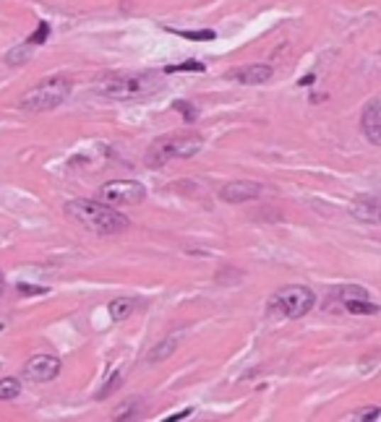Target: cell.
<instances>
[{"mask_svg":"<svg viewBox=\"0 0 381 422\" xmlns=\"http://www.w3.org/2000/svg\"><path fill=\"white\" fill-rule=\"evenodd\" d=\"M71 96V81L63 76H53V79L40 81L37 87H32L21 96L18 107L26 112H50L60 107Z\"/></svg>","mask_w":381,"mask_h":422,"instance_id":"4","label":"cell"},{"mask_svg":"<svg viewBox=\"0 0 381 422\" xmlns=\"http://www.w3.org/2000/svg\"><path fill=\"white\" fill-rule=\"evenodd\" d=\"M340 300L345 305V311L353 313V316H376L381 311L379 305L368 300V289L363 287H342Z\"/></svg>","mask_w":381,"mask_h":422,"instance_id":"8","label":"cell"},{"mask_svg":"<svg viewBox=\"0 0 381 422\" xmlns=\"http://www.w3.org/2000/svg\"><path fill=\"white\" fill-rule=\"evenodd\" d=\"M167 32L178 34V37H183V40H196V42H209L217 37V32H211V29H201V32H186V29H172V26H167Z\"/></svg>","mask_w":381,"mask_h":422,"instance_id":"16","label":"cell"},{"mask_svg":"<svg viewBox=\"0 0 381 422\" xmlns=\"http://www.w3.org/2000/svg\"><path fill=\"white\" fill-rule=\"evenodd\" d=\"M188 414H191V406H186L183 412H178V414H170V417H165V422H178V420H186Z\"/></svg>","mask_w":381,"mask_h":422,"instance_id":"22","label":"cell"},{"mask_svg":"<svg viewBox=\"0 0 381 422\" xmlns=\"http://www.w3.org/2000/svg\"><path fill=\"white\" fill-rule=\"evenodd\" d=\"M261 196V183L253 180H233L219 188V199L225 204H248V201L259 199Z\"/></svg>","mask_w":381,"mask_h":422,"instance_id":"9","label":"cell"},{"mask_svg":"<svg viewBox=\"0 0 381 422\" xmlns=\"http://www.w3.org/2000/svg\"><path fill=\"white\" fill-rule=\"evenodd\" d=\"M133 311H136V300H133V297H115L113 303L107 305V313H110V318L113 321L131 318Z\"/></svg>","mask_w":381,"mask_h":422,"instance_id":"13","label":"cell"},{"mask_svg":"<svg viewBox=\"0 0 381 422\" xmlns=\"http://www.w3.org/2000/svg\"><path fill=\"white\" fill-rule=\"evenodd\" d=\"M314 305H316L314 289L303 287V284H287V287L277 289L275 297L269 300V311L295 321V318H303Z\"/></svg>","mask_w":381,"mask_h":422,"instance_id":"5","label":"cell"},{"mask_svg":"<svg viewBox=\"0 0 381 422\" xmlns=\"http://www.w3.org/2000/svg\"><path fill=\"white\" fill-rule=\"evenodd\" d=\"M18 394H21V381H18V378H11V375L0 378V399H3V401H11V399H16Z\"/></svg>","mask_w":381,"mask_h":422,"instance_id":"15","label":"cell"},{"mask_svg":"<svg viewBox=\"0 0 381 422\" xmlns=\"http://www.w3.org/2000/svg\"><path fill=\"white\" fill-rule=\"evenodd\" d=\"M65 214L73 222H79L84 230L97 232V235H118V232L128 230L131 219L121 214L118 209H113L105 201H92V199H76L65 204Z\"/></svg>","mask_w":381,"mask_h":422,"instance_id":"1","label":"cell"},{"mask_svg":"<svg viewBox=\"0 0 381 422\" xmlns=\"http://www.w3.org/2000/svg\"><path fill=\"white\" fill-rule=\"evenodd\" d=\"M350 214H353V219H358V222L363 224H381V199L363 196V199L353 201Z\"/></svg>","mask_w":381,"mask_h":422,"instance_id":"12","label":"cell"},{"mask_svg":"<svg viewBox=\"0 0 381 422\" xmlns=\"http://www.w3.org/2000/svg\"><path fill=\"white\" fill-rule=\"evenodd\" d=\"M272 76H275L272 65H264V63L241 65V68H233V71L227 73V79L238 81V84H243V87H259V84H267Z\"/></svg>","mask_w":381,"mask_h":422,"instance_id":"10","label":"cell"},{"mask_svg":"<svg viewBox=\"0 0 381 422\" xmlns=\"http://www.w3.org/2000/svg\"><path fill=\"white\" fill-rule=\"evenodd\" d=\"M379 414H381L379 406H368V409H358V412H353L350 414V420L353 422H373V420H379Z\"/></svg>","mask_w":381,"mask_h":422,"instance_id":"18","label":"cell"},{"mask_svg":"<svg viewBox=\"0 0 381 422\" xmlns=\"http://www.w3.org/2000/svg\"><path fill=\"white\" fill-rule=\"evenodd\" d=\"M118 383H121V375L115 373V381H110V383H107L105 389H102V391H99V394H97V399H105L107 394H110V391H115V389H118Z\"/></svg>","mask_w":381,"mask_h":422,"instance_id":"21","label":"cell"},{"mask_svg":"<svg viewBox=\"0 0 381 422\" xmlns=\"http://www.w3.org/2000/svg\"><path fill=\"white\" fill-rule=\"evenodd\" d=\"M204 68H206V65H204L201 60H183V63L167 65V68H165V73H191V71L201 73Z\"/></svg>","mask_w":381,"mask_h":422,"instance_id":"17","label":"cell"},{"mask_svg":"<svg viewBox=\"0 0 381 422\" xmlns=\"http://www.w3.org/2000/svg\"><path fill=\"white\" fill-rule=\"evenodd\" d=\"M48 34H50V24L48 21H40V26H37V32L26 40V45H42V42L48 40Z\"/></svg>","mask_w":381,"mask_h":422,"instance_id":"19","label":"cell"},{"mask_svg":"<svg viewBox=\"0 0 381 422\" xmlns=\"http://www.w3.org/2000/svg\"><path fill=\"white\" fill-rule=\"evenodd\" d=\"M157 89L155 79L149 73H107L94 84V91L107 99H141V96L152 94Z\"/></svg>","mask_w":381,"mask_h":422,"instance_id":"3","label":"cell"},{"mask_svg":"<svg viewBox=\"0 0 381 422\" xmlns=\"http://www.w3.org/2000/svg\"><path fill=\"white\" fill-rule=\"evenodd\" d=\"M18 289H21V292H24V295H42V292H45V289H37V287H26V284H18Z\"/></svg>","mask_w":381,"mask_h":422,"instance_id":"23","label":"cell"},{"mask_svg":"<svg viewBox=\"0 0 381 422\" xmlns=\"http://www.w3.org/2000/svg\"><path fill=\"white\" fill-rule=\"evenodd\" d=\"M60 373V360L55 355H34L24 365V378L32 383H50Z\"/></svg>","mask_w":381,"mask_h":422,"instance_id":"7","label":"cell"},{"mask_svg":"<svg viewBox=\"0 0 381 422\" xmlns=\"http://www.w3.org/2000/svg\"><path fill=\"white\" fill-rule=\"evenodd\" d=\"M300 84H303V87H311V84H314V76H306V79L300 81Z\"/></svg>","mask_w":381,"mask_h":422,"instance_id":"24","label":"cell"},{"mask_svg":"<svg viewBox=\"0 0 381 422\" xmlns=\"http://www.w3.org/2000/svg\"><path fill=\"white\" fill-rule=\"evenodd\" d=\"M175 110L183 112V118H186V123H194V120L199 118V112H196V107H191V102H183V99H178V102H175Z\"/></svg>","mask_w":381,"mask_h":422,"instance_id":"20","label":"cell"},{"mask_svg":"<svg viewBox=\"0 0 381 422\" xmlns=\"http://www.w3.org/2000/svg\"><path fill=\"white\" fill-rule=\"evenodd\" d=\"M204 138L196 131H180V133H165L155 138L146 149V167H165L170 160H191L201 152Z\"/></svg>","mask_w":381,"mask_h":422,"instance_id":"2","label":"cell"},{"mask_svg":"<svg viewBox=\"0 0 381 422\" xmlns=\"http://www.w3.org/2000/svg\"><path fill=\"white\" fill-rule=\"evenodd\" d=\"M99 199L110 206H136L146 199V191L136 180H110L99 188Z\"/></svg>","mask_w":381,"mask_h":422,"instance_id":"6","label":"cell"},{"mask_svg":"<svg viewBox=\"0 0 381 422\" xmlns=\"http://www.w3.org/2000/svg\"><path fill=\"white\" fill-rule=\"evenodd\" d=\"M360 126H363L365 138L373 146H381V99H373V102L365 104L363 115H360Z\"/></svg>","mask_w":381,"mask_h":422,"instance_id":"11","label":"cell"},{"mask_svg":"<svg viewBox=\"0 0 381 422\" xmlns=\"http://www.w3.org/2000/svg\"><path fill=\"white\" fill-rule=\"evenodd\" d=\"M175 350H178V339H175V336H165L157 347L149 350V357L146 360H149V362H162V360H167L170 355H175Z\"/></svg>","mask_w":381,"mask_h":422,"instance_id":"14","label":"cell"}]
</instances>
